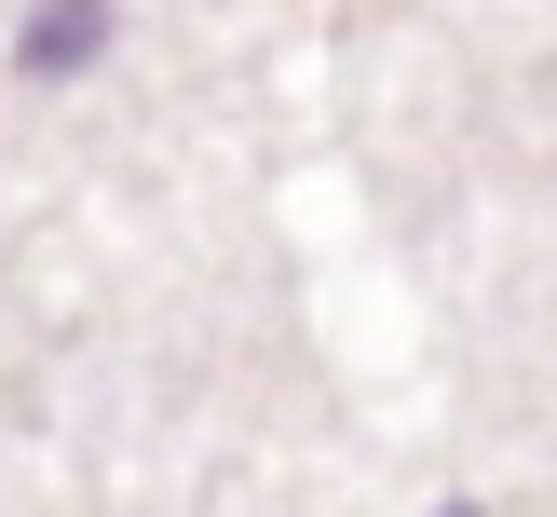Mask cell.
Instances as JSON below:
<instances>
[{
  "mask_svg": "<svg viewBox=\"0 0 557 517\" xmlns=\"http://www.w3.org/2000/svg\"><path fill=\"white\" fill-rule=\"evenodd\" d=\"M96 54H109V0H41L27 41H14V69L27 82H69V69H96Z\"/></svg>",
  "mask_w": 557,
  "mask_h": 517,
  "instance_id": "cell-1",
  "label": "cell"
}]
</instances>
